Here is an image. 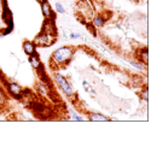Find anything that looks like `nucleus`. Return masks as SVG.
Returning a JSON list of instances; mask_svg holds the SVG:
<instances>
[{"label":"nucleus","mask_w":157,"mask_h":141,"mask_svg":"<svg viewBox=\"0 0 157 141\" xmlns=\"http://www.w3.org/2000/svg\"><path fill=\"white\" fill-rule=\"evenodd\" d=\"M55 11H56L57 13L64 15V13H65V7H64L60 2H56V4H55Z\"/></svg>","instance_id":"15"},{"label":"nucleus","mask_w":157,"mask_h":141,"mask_svg":"<svg viewBox=\"0 0 157 141\" xmlns=\"http://www.w3.org/2000/svg\"><path fill=\"white\" fill-rule=\"evenodd\" d=\"M28 106H29V109H30L34 113H36V115H46L47 106H46V104H45L44 101L34 99V100H30L28 102Z\"/></svg>","instance_id":"4"},{"label":"nucleus","mask_w":157,"mask_h":141,"mask_svg":"<svg viewBox=\"0 0 157 141\" xmlns=\"http://www.w3.org/2000/svg\"><path fill=\"white\" fill-rule=\"evenodd\" d=\"M76 1H83V0H76Z\"/></svg>","instance_id":"20"},{"label":"nucleus","mask_w":157,"mask_h":141,"mask_svg":"<svg viewBox=\"0 0 157 141\" xmlns=\"http://www.w3.org/2000/svg\"><path fill=\"white\" fill-rule=\"evenodd\" d=\"M57 40V33L53 32H47V30H41L39 35L34 39V43L40 47H48L52 43H55Z\"/></svg>","instance_id":"3"},{"label":"nucleus","mask_w":157,"mask_h":141,"mask_svg":"<svg viewBox=\"0 0 157 141\" xmlns=\"http://www.w3.org/2000/svg\"><path fill=\"white\" fill-rule=\"evenodd\" d=\"M4 77V74H2V70H1V68H0V79H2Z\"/></svg>","instance_id":"18"},{"label":"nucleus","mask_w":157,"mask_h":141,"mask_svg":"<svg viewBox=\"0 0 157 141\" xmlns=\"http://www.w3.org/2000/svg\"><path fill=\"white\" fill-rule=\"evenodd\" d=\"M35 89H36V93L42 98H48L51 95V87H50V83L46 81H39L35 86Z\"/></svg>","instance_id":"6"},{"label":"nucleus","mask_w":157,"mask_h":141,"mask_svg":"<svg viewBox=\"0 0 157 141\" xmlns=\"http://www.w3.org/2000/svg\"><path fill=\"white\" fill-rule=\"evenodd\" d=\"M87 118L92 122H110L111 121V118H109V117H106L105 115L99 113V112H90L88 116H87Z\"/></svg>","instance_id":"10"},{"label":"nucleus","mask_w":157,"mask_h":141,"mask_svg":"<svg viewBox=\"0 0 157 141\" xmlns=\"http://www.w3.org/2000/svg\"><path fill=\"white\" fill-rule=\"evenodd\" d=\"M6 88H7V92L13 98H16V99H22L23 98V94H22L23 88L17 82H6Z\"/></svg>","instance_id":"5"},{"label":"nucleus","mask_w":157,"mask_h":141,"mask_svg":"<svg viewBox=\"0 0 157 141\" xmlns=\"http://www.w3.org/2000/svg\"><path fill=\"white\" fill-rule=\"evenodd\" d=\"M80 38V34L78 33H70V39L75 40V39H78Z\"/></svg>","instance_id":"17"},{"label":"nucleus","mask_w":157,"mask_h":141,"mask_svg":"<svg viewBox=\"0 0 157 141\" xmlns=\"http://www.w3.org/2000/svg\"><path fill=\"white\" fill-rule=\"evenodd\" d=\"M28 61H29V64H30V66L33 69H35L36 71H44V66H42V63L40 61L38 53L29 56V59Z\"/></svg>","instance_id":"8"},{"label":"nucleus","mask_w":157,"mask_h":141,"mask_svg":"<svg viewBox=\"0 0 157 141\" xmlns=\"http://www.w3.org/2000/svg\"><path fill=\"white\" fill-rule=\"evenodd\" d=\"M105 24H106V18H105L103 15H96V16L92 18V25H93L96 29L103 28Z\"/></svg>","instance_id":"11"},{"label":"nucleus","mask_w":157,"mask_h":141,"mask_svg":"<svg viewBox=\"0 0 157 141\" xmlns=\"http://www.w3.org/2000/svg\"><path fill=\"white\" fill-rule=\"evenodd\" d=\"M22 48L24 51V53L27 56H32V54H35L36 53V45L33 42V41H23L22 43Z\"/></svg>","instance_id":"9"},{"label":"nucleus","mask_w":157,"mask_h":141,"mask_svg":"<svg viewBox=\"0 0 157 141\" xmlns=\"http://www.w3.org/2000/svg\"><path fill=\"white\" fill-rule=\"evenodd\" d=\"M140 98H141V100H144L145 102H147V100H149V88H147L146 84H145V87L140 91Z\"/></svg>","instance_id":"13"},{"label":"nucleus","mask_w":157,"mask_h":141,"mask_svg":"<svg viewBox=\"0 0 157 141\" xmlns=\"http://www.w3.org/2000/svg\"><path fill=\"white\" fill-rule=\"evenodd\" d=\"M75 48L73 46H62L52 52L51 56V64L57 66H67L74 57Z\"/></svg>","instance_id":"1"},{"label":"nucleus","mask_w":157,"mask_h":141,"mask_svg":"<svg viewBox=\"0 0 157 141\" xmlns=\"http://www.w3.org/2000/svg\"><path fill=\"white\" fill-rule=\"evenodd\" d=\"M36 1H38V2H40V4H41V2H44V1H46V0H36Z\"/></svg>","instance_id":"19"},{"label":"nucleus","mask_w":157,"mask_h":141,"mask_svg":"<svg viewBox=\"0 0 157 141\" xmlns=\"http://www.w3.org/2000/svg\"><path fill=\"white\" fill-rule=\"evenodd\" d=\"M40 9H41V12H42V16H44L46 20H55V17H53V16H55V11H53L51 4H50L47 0L40 4Z\"/></svg>","instance_id":"7"},{"label":"nucleus","mask_w":157,"mask_h":141,"mask_svg":"<svg viewBox=\"0 0 157 141\" xmlns=\"http://www.w3.org/2000/svg\"><path fill=\"white\" fill-rule=\"evenodd\" d=\"M71 118H73L74 121H85V118H83V117L78 116V115H76V113H74V115L71 116Z\"/></svg>","instance_id":"16"},{"label":"nucleus","mask_w":157,"mask_h":141,"mask_svg":"<svg viewBox=\"0 0 157 141\" xmlns=\"http://www.w3.org/2000/svg\"><path fill=\"white\" fill-rule=\"evenodd\" d=\"M53 79H55L56 84L58 86L59 89L63 92V94H64L67 98L73 99V98L75 97V89H74V87L71 86V83L68 81V79H67L64 75H62L60 72H55Z\"/></svg>","instance_id":"2"},{"label":"nucleus","mask_w":157,"mask_h":141,"mask_svg":"<svg viewBox=\"0 0 157 141\" xmlns=\"http://www.w3.org/2000/svg\"><path fill=\"white\" fill-rule=\"evenodd\" d=\"M6 102H7V95H6V93L0 88V107H1V106H5Z\"/></svg>","instance_id":"14"},{"label":"nucleus","mask_w":157,"mask_h":141,"mask_svg":"<svg viewBox=\"0 0 157 141\" xmlns=\"http://www.w3.org/2000/svg\"><path fill=\"white\" fill-rule=\"evenodd\" d=\"M139 61H140V63L147 65V63H149V51H147V47L140 48V51H139Z\"/></svg>","instance_id":"12"}]
</instances>
